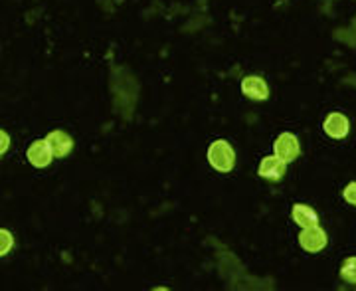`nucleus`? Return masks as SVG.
<instances>
[{"mask_svg":"<svg viewBox=\"0 0 356 291\" xmlns=\"http://www.w3.org/2000/svg\"><path fill=\"white\" fill-rule=\"evenodd\" d=\"M14 248V236L10 230L0 228V258H4L6 253H10Z\"/></svg>","mask_w":356,"mask_h":291,"instance_id":"9b49d317","label":"nucleus"},{"mask_svg":"<svg viewBox=\"0 0 356 291\" xmlns=\"http://www.w3.org/2000/svg\"><path fill=\"white\" fill-rule=\"evenodd\" d=\"M26 159H28V163H30V165L36 166V168H46V166L51 165L54 155H51L50 145L46 143V139H38V141H34V143L28 147V151H26Z\"/></svg>","mask_w":356,"mask_h":291,"instance_id":"20e7f679","label":"nucleus"},{"mask_svg":"<svg viewBox=\"0 0 356 291\" xmlns=\"http://www.w3.org/2000/svg\"><path fill=\"white\" fill-rule=\"evenodd\" d=\"M343 196H344V200H346V203L353 204V206H356V182H348V184L344 187Z\"/></svg>","mask_w":356,"mask_h":291,"instance_id":"f8f14e48","label":"nucleus"},{"mask_svg":"<svg viewBox=\"0 0 356 291\" xmlns=\"http://www.w3.org/2000/svg\"><path fill=\"white\" fill-rule=\"evenodd\" d=\"M46 143L50 145L54 159H65L70 152L74 151V139H72L65 131H60V129L48 133Z\"/></svg>","mask_w":356,"mask_h":291,"instance_id":"0eeeda50","label":"nucleus"},{"mask_svg":"<svg viewBox=\"0 0 356 291\" xmlns=\"http://www.w3.org/2000/svg\"><path fill=\"white\" fill-rule=\"evenodd\" d=\"M242 93L252 102L269 100V86L261 76H245L242 81Z\"/></svg>","mask_w":356,"mask_h":291,"instance_id":"423d86ee","label":"nucleus"},{"mask_svg":"<svg viewBox=\"0 0 356 291\" xmlns=\"http://www.w3.org/2000/svg\"><path fill=\"white\" fill-rule=\"evenodd\" d=\"M287 173V163L281 161L277 155H271V157H266L261 163H259V168H257V175L264 178V180H269V182H277L281 178L285 177Z\"/></svg>","mask_w":356,"mask_h":291,"instance_id":"39448f33","label":"nucleus"},{"mask_svg":"<svg viewBox=\"0 0 356 291\" xmlns=\"http://www.w3.org/2000/svg\"><path fill=\"white\" fill-rule=\"evenodd\" d=\"M341 278L350 285H356V258H346L341 266Z\"/></svg>","mask_w":356,"mask_h":291,"instance_id":"9d476101","label":"nucleus"},{"mask_svg":"<svg viewBox=\"0 0 356 291\" xmlns=\"http://www.w3.org/2000/svg\"><path fill=\"white\" fill-rule=\"evenodd\" d=\"M206 157H208V163L210 166L218 171V173H232L234 171V166H236V151H234V147L229 145L228 141L224 139H218L214 141L210 147H208V152H206Z\"/></svg>","mask_w":356,"mask_h":291,"instance_id":"f257e3e1","label":"nucleus"},{"mask_svg":"<svg viewBox=\"0 0 356 291\" xmlns=\"http://www.w3.org/2000/svg\"><path fill=\"white\" fill-rule=\"evenodd\" d=\"M329 244V236L327 232L321 226H311V228H303V232L299 234V246L309 253L323 252Z\"/></svg>","mask_w":356,"mask_h":291,"instance_id":"7ed1b4c3","label":"nucleus"},{"mask_svg":"<svg viewBox=\"0 0 356 291\" xmlns=\"http://www.w3.org/2000/svg\"><path fill=\"white\" fill-rule=\"evenodd\" d=\"M291 218L293 222L301 228H311V226H317L318 224V214L315 208H311L309 204H293L291 208Z\"/></svg>","mask_w":356,"mask_h":291,"instance_id":"1a4fd4ad","label":"nucleus"},{"mask_svg":"<svg viewBox=\"0 0 356 291\" xmlns=\"http://www.w3.org/2000/svg\"><path fill=\"white\" fill-rule=\"evenodd\" d=\"M273 155H277L281 161H285L287 165L293 163L299 155H301V145L297 135H293L289 131L281 133L280 137L273 143Z\"/></svg>","mask_w":356,"mask_h":291,"instance_id":"f03ea898","label":"nucleus"},{"mask_svg":"<svg viewBox=\"0 0 356 291\" xmlns=\"http://www.w3.org/2000/svg\"><path fill=\"white\" fill-rule=\"evenodd\" d=\"M323 129H325V133L331 139L341 141L344 137H348V133H350V121L343 113H329L327 119H325V123H323Z\"/></svg>","mask_w":356,"mask_h":291,"instance_id":"6e6552de","label":"nucleus"},{"mask_svg":"<svg viewBox=\"0 0 356 291\" xmlns=\"http://www.w3.org/2000/svg\"><path fill=\"white\" fill-rule=\"evenodd\" d=\"M10 149V135L0 129V157Z\"/></svg>","mask_w":356,"mask_h":291,"instance_id":"ddd939ff","label":"nucleus"}]
</instances>
